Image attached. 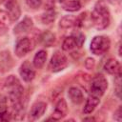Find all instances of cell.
<instances>
[{
	"label": "cell",
	"instance_id": "cell-23",
	"mask_svg": "<svg viewBox=\"0 0 122 122\" xmlns=\"http://www.w3.org/2000/svg\"><path fill=\"white\" fill-rule=\"evenodd\" d=\"M27 5L30 8V9H38L40 8V6L43 3V0H26Z\"/></svg>",
	"mask_w": 122,
	"mask_h": 122
},
{
	"label": "cell",
	"instance_id": "cell-1",
	"mask_svg": "<svg viewBox=\"0 0 122 122\" xmlns=\"http://www.w3.org/2000/svg\"><path fill=\"white\" fill-rule=\"evenodd\" d=\"M110 10L107 7L105 1L100 0L96 2L93 10L91 13V20L92 26L96 30H104L106 29L111 21Z\"/></svg>",
	"mask_w": 122,
	"mask_h": 122
},
{
	"label": "cell",
	"instance_id": "cell-31",
	"mask_svg": "<svg viewBox=\"0 0 122 122\" xmlns=\"http://www.w3.org/2000/svg\"><path fill=\"white\" fill-rule=\"evenodd\" d=\"M58 1H59V2H60V3H63V2H64V1H65V0H58Z\"/></svg>",
	"mask_w": 122,
	"mask_h": 122
},
{
	"label": "cell",
	"instance_id": "cell-16",
	"mask_svg": "<svg viewBox=\"0 0 122 122\" xmlns=\"http://www.w3.org/2000/svg\"><path fill=\"white\" fill-rule=\"evenodd\" d=\"M63 10L67 11H76L81 8V3L78 0H65L62 4Z\"/></svg>",
	"mask_w": 122,
	"mask_h": 122
},
{
	"label": "cell",
	"instance_id": "cell-26",
	"mask_svg": "<svg viewBox=\"0 0 122 122\" xmlns=\"http://www.w3.org/2000/svg\"><path fill=\"white\" fill-rule=\"evenodd\" d=\"M85 67L88 70H93L95 67V60L92 57H88L85 61Z\"/></svg>",
	"mask_w": 122,
	"mask_h": 122
},
{
	"label": "cell",
	"instance_id": "cell-22",
	"mask_svg": "<svg viewBox=\"0 0 122 122\" xmlns=\"http://www.w3.org/2000/svg\"><path fill=\"white\" fill-rule=\"evenodd\" d=\"M115 81H114V92L115 94L118 98H120V92H121V74L115 76Z\"/></svg>",
	"mask_w": 122,
	"mask_h": 122
},
{
	"label": "cell",
	"instance_id": "cell-27",
	"mask_svg": "<svg viewBox=\"0 0 122 122\" xmlns=\"http://www.w3.org/2000/svg\"><path fill=\"white\" fill-rule=\"evenodd\" d=\"M55 5V0H46L45 9L46 10H53Z\"/></svg>",
	"mask_w": 122,
	"mask_h": 122
},
{
	"label": "cell",
	"instance_id": "cell-4",
	"mask_svg": "<svg viewBox=\"0 0 122 122\" xmlns=\"http://www.w3.org/2000/svg\"><path fill=\"white\" fill-rule=\"evenodd\" d=\"M69 64V61H68V58L67 56L59 51H56L51 58V61H50V69L51 71L53 72H57V71H60L62 70H64Z\"/></svg>",
	"mask_w": 122,
	"mask_h": 122
},
{
	"label": "cell",
	"instance_id": "cell-2",
	"mask_svg": "<svg viewBox=\"0 0 122 122\" xmlns=\"http://www.w3.org/2000/svg\"><path fill=\"white\" fill-rule=\"evenodd\" d=\"M110 46H111V41L109 37L104 35H97L92 38L90 45V50L95 55H102L106 51H108Z\"/></svg>",
	"mask_w": 122,
	"mask_h": 122
},
{
	"label": "cell",
	"instance_id": "cell-21",
	"mask_svg": "<svg viewBox=\"0 0 122 122\" xmlns=\"http://www.w3.org/2000/svg\"><path fill=\"white\" fill-rule=\"evenodd\" d=\"M11 22L10 16L8 11L0 10V24L2 25H9Z\"/></svg>",
	"mask_w": 122,
	"mask_h": 122
},
{
	"label": "cell",
	"instance_id": "cell-28",
	"mask_svg": "<svg viewBox=\"0 0 122 122\" xmlns=\"http://www.w3.org/2000/svg\"><path fill=\"white\" fill-rule=\"evenodd\" d=\"M113 118L116 121H121V106L118 107V109L113 113Z\"/></svg>",
	"mask_w": 122,
	"mask_h": 122
},
{
	"label": "cell",
	"instance_id": "cell-32",
	"mask_svg": "<svg viewBox=\"0 0 122 122\" xmlns=\"http://www.w3.org/2000/svg\"><path fill=\"white\" fill-rule=\"evenodd\" d=\"M0 2H1V0H0Z\"/></svg>",
	"mask_w": 122,
	"mask_h": 122
},
{
	"label": "cell",
	"instance_id": "cell-19",
	"mask_svg": "<svg viewBox=\"0 0 122 122\" xmlns=\"http://www.w3.org/2000/svg\"><path fill=\"white\" fill-rule=\"evenodd\" d=\"M74 48H76V42H75L74 38L71 35L66 37L64 39L63 43H62V50L66 51H69L73 50Z\"/></svg>",
	"mask_w": 122,
	"mask_h": 122
},
{
	"label": "cell",
	"instance_id": "cell-8",
	"mask_svg": "<svg viewBox=\"0 0 122 122\" xmlns=\"http://www.w3.org/2000/svg\"><path fill=\"white\" fill-rule=\"evenodd\" d=\"M47 110V104L43 101H38L36 103H34L29 113V119L30 120H37L38 118H40L46 112Z\"/></svg>",
	"mask_w": 122,
	"mask_h": 122
},
{
	"label": "cell",
	"instance_id": "cell-10",
	"mask_svg": "<svg viewBox=\"0 0 122 122\" xmlns=\"http://www.w3.org/2000/svg\"><path fill=\"white\" fill-rule=\"evenodd\" d=\"M31 28H32V20L30 17L26 16L23 18L22 21L17 23V25L13 29V32L14 34L25 33V32H28Z\"/></svg>",
	"mask_w": 122,
	"mask_h": 122
},
{
	"label": "cell",
	"instance_id": "cell-20",
	"mask_svg": "<svg viewBox=\"0 0 122 122\" xmlns=\"http://www.w3.org/2000/svg\"><path fill=\"white\" fill-rule=\"evenodd\" d=\"M71 36L74 38V40L76 42V47L81 48L82 45H83V43H84V41H85V35H84V33H82L81 31L76 30V31H74L71 34Z\"/></svg>",
	"mask_w": 122,
	"mask_h": 122
},
{
	"label": "cell",
	"instance_id": "cell-30",
	"mask_svg": "<svg viewBox=\"0 0 122 122\" xmlns=\"http://www.w3.org/2000/svg\"><path fill=\"white\" fill-rule=\"evenodd\" d=\"M109 2H111V3H115V2H117V1H119V0H108Z\"/></svg>",
	"mask_w": 122,
	"mask_h": 122
},
{
	"label": "cell",
	"instance_id": "cell-7",
	"mask_svg": "<svg viewBox=\"0 0 122 122\" xmlns=\"http://www.w3.org/2000/svg\"><path fill=\"white\" fill-rule=\"evenodd\" d=\"M19 73L25 82H30L35 77V71L29 61H24L19 69Z\"/></svg>",
	"mask_w": 122,
	"mask_h": 122
},
{
	"label": "cell",
	"instance_id": "cell-17",
	"mask_svg": "<svg viewBox=\"0 0 122 122\" xmlns=\"http://www.w3.org/2000/svg\"><path fill=\"white\" fill-rule=\"evenodd\" d=\"M75 20H76V17L73 15H65L61 18L59 25L63 29H69V28H71L72 26H75Z\"/></svg>",
	"mask_w": 122,
	"mask_h": 122
},
{
	"label": "cell",
	"instance_id": "cell-29",
	"mask_svg": "<svg viewBox=\"0 0 122 122\" xmlns=\"http://www.w3.org/2000/svg\"><path fill=\"white\" fill-rule=\"evenodd\" d=\"M83 120H94V118H92V117H87V118H84Z\"/></svg>",
	"mask_w": 122,
	"mask_h": 122
},
{
	"label": "cell",
	"instance_id": "cell-24",
	"mask_svg": "<svg viewBox=\"0 0 122 122\" xmlns=\"http://www.w3.org/2000/svg\"><path fill=\"white\" fill-rule=\"evenodd\" d=\"M8 106V98L6 95L0 93V112L6 111Z\"/></svg>",
	"mask_w": 122,
	"mask_h": 122
},
{
	"label": "cell",
	"instance_id": "cell-12",
	"mask_svg": "<svg viewBox=\"0 0 122 122\" xmlns=\"http://www.w3.org/2000/svg\"><path fill=\"white\" fill-rule=\"evenodd\" d=\"M68 96L71 99V101L73 104H76V105H79L84 101L83 92H81V90H79L76 87H71V88L69 89Z\"/></svg>",
	"mask_w": 122,
	"mask_h": 122
},
{
	"label": "cell",
	"instance_id": "cell-15",
	"mask_svg": "<svg viewBox=\"0 0 122 122\" xmlns=\"http://www.w3.org/2000/svg\"><path fill=\"white\" fill-rule=\"evenodd\" d=\"M47 60V51L41 50L37 51L33 57V66L36 69H42Z\"/></svg>",
	"mask_w": 122,
	"mask_h": 122
},
{
	"label": "cell",
	"instance_id": "cell-11",
	"mask_svg": "<svg viewBox=\"0 0 122 122\" xmlns=\"http://www.w3.org/2000/svg\"><path fill=\"white\" fill-rule=\"evenodd\" d=\"M105 71L113 75H120L121 74V65L116 59H109L104 65Z\"/></svg>",
	"mask_w": 122,
	"mask_h": 122
},
{
	"label": "cell",
	"instance_id": "cell-18",
	"mask_svg": "<svg viewBox=\"0 0 122 122\" xmlns=\"http://www.w3.org/2000/svg\"><path fill=\"white\" fill-rule=\"evenodd\" d=\"M56 18V12L54 10H46V12H44L41 15V21L43 24H51L52 23Z\"/></svg>",
	"mask_w": 122,
	"mask_h": 122
},
{
	"label": "cell",
	"instance_id": "cell-5",
	"mask_svg": "<svg viewBox=\"0 0 122 122\" xmlns=\"http://www.w3.org/2000/svg\"><path fill=\"white\" fill-rule=\"evenodd\" d=\"M32 49H33L32 41L29 37H23L17 41V43L15 45L14 51L18 57H23L28 52H30Z\"/></svg>",
	"mask_w": 122,
	"mask_h": 122
},
{
	"label": "cell",
	"instance_id": "cell-25",
	"mask_svg": "<svg viewBox=\"0 0 122 122\" xmlns=\"http://www.w3.org/2000/svg\"><path fill=\"white\" fill-rule=\"evenodd\" d=\"M12 119L11 113L8 112L7 111L0 112V122H5V121H10Z\"/></svg>",
	"mask_w": 122,
	"mask_h": 122
},
{
	"label": "cell",
	"instance_id": "cell-3",
	"mask_svg": "<svg viewBox=\"0 0 122 122\" xmlns=\"http://www.w3.org/2000/svg\"><path fill=\"white\" fill-rule=\"evenodd\" d=\"M108 88V81L103 75H96L92 79L91 83V95L96 96V97H101L104 92H106Z\"/></svg>",
	"mask_w": 122,
	"mask_h": 122
},
{
	"label": "cell",
	"instance_id": "cell-14",
	"mask_svg": "<svg viewBox=\"0 0 122 122\" xmlns=\"http://www.w3.org/2000/svg\"><path fill=\"white\" fill-rule=\"evenodd\" d=\"M55 41V35L50 30H45L39 35V42L45 47H51Z\"/></svg>",
	"mask_w": 122,
	"mask_h": 122
},
{
	"label": "cell",
	"instance_id": "cell-6",
	"mask_svg": "<svg viewBox=\"0 0 122 122\" xmlns=\"http://www.w3.org/2000/svg\"><path fill=\"white\" fill-rule=\"evenodd\" d=\"M68 113V106H67V102L64 98H60L56 105H55V109L52 112V116L51 118H50L49 120H60L62 118H64Z\"/></svg>",
	"mask_w": 122,
	"mask_h": 122
},
{
	"label": "cell",
	"instance_id": "cell-13",
	"mask_svg": "<svg viewBox=\"0 0 122 122\" xmlns=\"http://www.w3.org/2000/svg\"><path fill=\"white\" fill-rule=\"evenodd\" d=\"M99 102H100L99 97H96V96H93V95H90L88 97V99L86 100L85 106L83 108V112L85 114L92 113L94 111V109L97 107V105L99 104Z\"/></svg>",
	"mask_w": 122,
	"mask_h": 122
},
{
	"label": "cell",
	"instance_id": "cell-9",
	"mask_svg": "<svg viewBox=\"0 0 122 122\" xmlns=\"http://www.w3.org/2000/svg\"><path fill=\"white\" fill-rule=\"evenodd\" d=\"M5 6L8 10V12L10 16L11 21H15L20 17L21 10L16 0H7L5 3Z\"/></svg>",
	"mask_w": 122,
	"mask_h": 122
}]
</instances>
